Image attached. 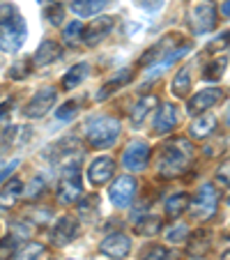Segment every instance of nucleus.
Here are the masks:
<instances>
[{"mask_svg":"<svg viewBox=\"0 0 230 260\" xmlns=\"http://www.w3.org/2000/svg\"><path fill=\"white\" fill-rule=\"evenodd\" d=\"M191 159H193V145L189 138H171L166 145H161L157 159L159 175L177 177L189 168Z\"/></svg>","mask_w":230,"mask_h":260,"instance_id":"obj_1","label":"nucleus"},{"mask_svg":"<svg viewBox=\"0 0 230 260\" xmlns=\"http://www.w3.org/2000/svg\"><path fill=\"white\" fill-rule=\"evenodd\" d=\"M120 132H122V124L118 118H111V115H102V118H94L88 122V141L92 147L97 150H106V147L115 145Z\"/></svg>","mask_w":230,"mask_h":260,"instance_id":"obj_2","label":"nucleus"},{"mask_svg":"<svg viewBox=\"0 0 230 260\" xmlns=\"http://www.w3.org/2000/svg\"><path fill=\"white\" fill-rule=\"evenodd\" d=\"M186 210L191 212L193 221H198V223L201 221L203 223L210 221L216 214V210H219V191H216L214 184H203L196 196L189 198V207Z\"/></svg>","mask_w":230,"mask_h":260,"instance_id":"obj_3","label":"nucleus"},{"mask_svg":"<svg viewBox=\"0 0 230 260\" xmlns=\"http://www.w3.org/2000/svg\"><path fill=\"white\" fill-rule=\"evenodd\" d=\"M138 193V180L134 175H120L111 182V187H108V201L111 205H115L118 210H124L134 203Z\"/></svg>","mask_w":230,"mask_h":260,"instance_id":"obj_4","label":"nucleus"},{"mask_svg":"<svg viewBox=\"0 0 230 260\" xmlns=\"http://www.w3.org/2000/svg\"><path fill=\"white\" fill-rule=\"evenodd\" d=\"M150 143L143 141V138H134V141L127 143L122 152V166L127 168L129 173H141L147 168V161H150Z\"/></svg>","mask_w":230,"mask_h":260,"instance_id":"obj_5","label":"nucleus"},{"mask_svg":"<svg viewBox=\"0 0 230 260\" xmlns=\"http://www.w3.org/2000/svg\"><path fill=\"white\" fill-rule=\"evenodd\" d=\"M28 40V25H25L23 16L14 19L12 23L0 25V51L5 53H16Z\"/></svg>","mask_w":230,"mask_h":260,"instance_id":"obj_6","label":"nucleus"},{"mask_svg":"<svg viewBox=\"0 0 230 260\" xmlns=\"http://www.w3.org/2000/svg\"><path fill=\"white\" fill-rule=\"evenodd\" d=\"M55 99H58V92H55L53 85H42L37 92L30 97V102L25 104L23 108V115L28 120H40L49 113L51 108H53Z\"/></svg>","mask_w":230,"mask_h":260,"instance_id":"obj_7","label":"nucleus"},{"mask_svg":"<svg viewBox=\"0 0 230 260\" xmlns=\"http://www.w3.org/2000/svg\"><path fill=\"white\" fill-rule=\"evenodd\" d=\"M189 21L196 35L212 32L216 28V7L212 5L210 0H198L189 12Z\"/></svg>","mask_w":230,"mask_h":260,"instance_id":"obj_8","label":"nucleus"},{"mask_svg":"<svg viewBox=\"0 0 230 260\" xmlns=\"http://www.w3.org/2000/svg\"><path fill=\"white\" fill-rule=\"evenodd\" d=\"M81 159H83V150L76 141L64 138L55 145L53 150V166H58L60 171H69V168H79Z\"/></svg>","mask_w":230,"mask_h":260,"instance_id":"obj_9","label":"nucleus"},{"mask_svg":"<svg viewBox=\"0 0 230 260\" xmlns=\"http://www.w3.org/2000/svg\"><path fill=\"white\" fill-rule=\"evenodd\" d=\"M221 97H223V92H221L219 88L198 90L196 94H191L189 104H186V111H189V115H203V113H207L212 106H216V104L221 102Z\"/></svg>","mask_w":230,"mask_h":260,"instance_id":"obj_10","label":"nucleus"},{"mask_svg":"<svg viewBox=\"0 0 230 260\" xmlns=\"http://www.w3.org/2000/svg\"><path fill=\"white\" fill-rule=\"evenodd\" d=\"M113 28H115V19L113 16H97V19H92L90 25H83V37L81 40L88 46H97L99 42L106 40L108 35L113 32Z\"/></svg>","mask_w":230,"mask_h":260,"instance_id":"obj_11","label":"nucleus"},{"mask_svg":"<svg viewBox=\"0 0 230 260\" xmlns=\"http://www.w3.org/2000/svg\"><path fill=\"white\" fill-rule=\"evenodd\" d=\"M81 193H83V187H81V173L79 168H69V171H62V177H60V187H58V198L62 203H74L79 201Z\"/></svg>","mask_w":230,"mask_h":260,"instance_id":"obj_12","label":"nucleus"},{"mask_svg":"<svg viewBox=\"0 0 230 260\" xmlns=\"http://www.w3.org/2000/svg\"><path fill=\"white\" fill-rule=\"evenodd\" d=\"M113 173H115V161L111 157H94L85 175H88V182L92 187H104L111 182Z\"/></svg>","mask_w":230,"mask_h":260,"instance_id":"obj_13","label":"nucleus"},{"mask_svg":"<svg viewBox=\"0 0 230 260\" xmlns=\"http://www.w3.org/2000/svg\"><path fill=\"white\" fill-rule=\"evenodd\" d=\"M99 251L115 260L127 258V255L132 253V240H129V235H124V233H111V235H106L104 242L99 244Z\"/></svg>","mask_w":230,"mask_h":260,"instance_id":"obj_14","label":"nucleus"},{"mask_svg":"<svg viewBox=\"0 0 230 260\" xmlns=\"http://www.w3.org/2000/svg\"><path fill=\"white\" fill-rule=\"evenodd\" d=\"M79 235V219H74L72 214H64L55 221L53 231H51V240L58 246H67L69 242L76 240Z\"/></svg>","mask_w":230,"mask_h":260,"instance_id":"obj_15","label":"nucleus"},{"mask_svg":"<svg viewBox=\"0 0 230 260\" xmlns=\"http://www.w3.org/2000/svg\"><path fill=\"white\" fill-rule=\"evenodd\" d=\"M23 180L16 175H12L10 180L3 182V187H0V210H10V207L16 205L21 196H23Z\"/></svg>","mask_w":230,"mask_h":260,"instance_id":"obj_16","label":"nucleus"},{"mask_svg":"<svg viewBox=\"0 0 230 260\" xmlns=\"http://www.w3.org/2000/svg\"><path fill=\"white\" fill-rule=\"evenodd\" d=\"M177 127V108L175 104H161L159 111L154 113V134L163 136V134H171Z\"/></svg>","mask_w":230,"mask_h":260,"instance_id":"obj_17","label":"nucleus"},{"mask_svg":"<svg viewBox=\"0 0 230 260\" xmlns=\"http://www.w3.org/2000/svg\"><path fill=\"white\" fill-rule=\"evenodd\" d=\"M60 55H62V46L55 40H44L37 46V51H35V55L30 60H32V67H46V64L60 60Z\"/></svg>","mask_w":230,"mask_h":260,"instance_id":"obj_18","label":"nucleus"},{"mask_svg":"<svg viewBox=\"0 0 230 260\" xmlns=\"http://www.w3.org/2000/svg\"><path fill=\"white\" fill-rule=\"evenodd\" d=\"M177 37L175 35H168V37H163V40H159L157 44L152 46V49H147L145 53H143V58H141V64H154V62H161L163 58H166L168 53H171L173 49H177Z\"/></svg>","mask_w":230,"mask_h":260,"instance_id":"obj_19","label":"nucleus"},{"mask_svg":"<svg viewBox=\"0 0 230 260\" xmlns=\"http://www.w3.org/2000/svg\"><path fill=\"white\" fill-rule=\"evenodd\" d=\"M132 79H134V72H132V69H120L118 74H113L111 79H108L106 83L99 88V92H97V97H94V99H97V102H106V99L111 97L113 92H118L120 88H124V85H127Z\"/></svg>","mask_w":230,"mask_h":260,"instance_id":"obj_20","label":"nucleus"},{"mask_svg":"<svg viewBox=\"0 0 230 260\" xmlns=\"http://www.w3.org/2000/svg\"><path fill=\"white\" fill-rule=\"evenodd\" d=\"M186 251H189V255H193V258H201V255L207 253V249H210V240H212V233L207 231V228H201V231H196L191 237H186Z\"/></svg>","mask_w":230,"mask_h":260,"instance_id":"obj_21","label":"nucleus"},{"mask_svg":"<svg viewBox=\"0 0 230 260\" xmlns=\"http://www.w3.org/2000/svg\"><path fill=\"white\" fill-rule=\"evenodd\" d=\"M108 3L111 0H72L69 10L76 16H81V19H88V16H97Z\"/></svg>","mask_w":230,"mask_h":260,"instance_id":"obj_22","label":"nucleus"},{"mask_svg":"<svg viewBox=\"0 0 230 260\" xmlns=\"http://www.w3.org/2000/svg\"><path fill=\"white\" fill-rule=\"evenodd\" d=\"M157 106V97L154 94H147V97H141L136 104H134L132 113H129V120H132L134 127H141L145 122L147 113H152V108Z\"/></svg>","mask_w":230,"mask_h":260,"instance_id":"obj_23","label":"nucleus"},{"mask_svg":"<svg viewBox=\"0 0 230 260\" xmlns=\"http://www.w3.org/2000/svg\"><path fill=\"white\" fill-rule=\"evenodd\" d=\"M90 76V64L88 62H76L74 67L67 69V74L62 76V88L64 90H74L79 88L85 79Z\"/></svg>","mask_w":230,"mask_h":260,"instance_id":"obj_24","label":"nucleus"},{"mask_svg":"<svg viewBox=\"0 0 230 260\" xmlns=\"http://www.w3.org/2000/svg\"><path fill=\"white\" fill-rule=\"evenodd\" d=\"M225 67H228V55H216V58H210V62L203 64V81H221L225 74Z\"/></svg>","mask_w":230,"mask_h":260,"instance_id":"obj_25","label":"nucleus"},{"mask_svg":"<svg viewBox=\"0 0 230 260\" xmlns=\"http://www.w3.org/2000/svg\"><path fill=\"white\" fill-rule=\"evenodd\" d=\"M216 132V118L210 113H203V118L193 120L191 124V136L193 138H210Z\"/></svg>","mask_w":230,"mask_h":260,"instance_id":"obj_26","label":"nucleus"},{"mask_svg":"<svg viewBox=\"0 0 230 260\" xmlns=\"http://www.w3.org/2000/svg\"><path fill=\"white\" fill-rule=\"evenodd\" d=\"M186 207H189V196H186V193H173V196L166 198V203H163V212H166V216H171V219H177Z\"/></svg>","mask_w":230,"mask_h":260,"instance_id":"obj_27","label":"nucleus"},{"mask_svg":"<svg viewBox=\"0 0 230 260\" xmlns=\"http://www.w3.org/2000/svg\"><path fill=\"white\" fill-rule=\"evenodd\" d=\"M161 231H163V223H161V219L154 216V214L143 216V219L136 223V233L138 235H143V237H154V235H159Z\"/></svg>","mask_w":230,"mask_h":260,"instance_id":"obj_28","label":"nucleus"},{"mask_svg":"<svg viewBox=\"0 0 230 260\" xmlns=\"http://www.w3.org/2000/svg\"><path fill=\"white\" fill-rule=\"evenodd\" d=\"M189 90H191V72H189V67H182L180 72L175 74V79H173L171 92L182 99L184 94H189Z\"/></svg>","mask_w":230,"mask_h":260,"instance_id":"obj_29","label":"nucleus"},{"mask_svg":"<svg viewBox=\"0 0 230 260\" xmlns=\"http://www.w3.org/2000/svg\"><path fill=\"white\" fill-rule=\"evenodd\" d=\"M141 260H177V253L171 249H166V246L152 244L141 253Z\"/></svg>","mask_w":230,"mask_h":260,"instance_id":"obj_30","label":"nucleus"},{"mask_svg":"<svg viewBox=\"0 0 230 260\" xmlns=\"http://www.w3.org/2000/svg\"><path fill=\"white\" fill-rule=\"evenodd\" d=\"M30 72H32V60H30V58H19L10 67V79L23 81V79H28V76H30Z\"/></svg>","mask_w":230,"mask_h":260,"instance_id":"obj_31","label":"nucleus"},{"mask_svg":"<svg viewBox=\"0 0 230 260\" xmlns=\"http://www.w3.org/2000/svg\"><path fill=\"white\" fill-rule=\"evenodd\" d=\"M44 244L42 242H32V244H28L25 249H21V251H16V255H14V260H40L42 255H44Z\"/></svg>","mask_w":230,"mask_h":260,"instance_id":"obj_32","label":"nucleus"},{"mask_svg":"<svg viewBox=\"0 0 230 260\" xmlns=\"http://www.w3.org/2000/svg\"><path fill=\"white\" fill-rule=\"evenodd\" d=\"M189 237V226L186 223H173L171 228H166V242L171 244H182Z\"/></svg>","mask_w":230,"mask_h":260,"instance_id":"obj_33","label":"nucleus"},{"mask_svg":"<svg viewBox=\"0 0 230 260\" xmlns=\"http://www.w3.org/2000/svg\"><path fill=\"white\" fill-rule=\"evenodd\" d=\"M44 19L49 21L51 25H62L64 21V7L60 3H51V5L44 7Z\"/></svg>","mask_w":230,"mask_h":260,"instance_id":"obj_34","label":"nucleus"},{"mask_svg":"<svg viewBox=\"0 0 230 260\" xmlns=\"http://www.w3.org/2000/svg\"><path fill=\"white\" fill-rule=\"evenodd\" d=\"M81 37H83V23H81V21H72L69 25H64L62 40L67 42V44H74V42H79Z\"/></svg>","mask_w":230,"mask_h":260,"instance_id":"obj_35","label":"nucleus"},{"mask_svg":"<svg viewBox=\"0 0 230 260\" xmlns=\"http://www.w3.org/2000/svg\"><path fill=\"white\" fill-rule=\"evenodd\" d=\"M21 12L16 10L14 3H0V25L12 23L14 19H19Z\"/></svg>","mask_w":230,"mask_h":260,"instance_id":"obj_36","label":"nucleus"},{"mask_svg":"<svg viewBox=\"0 0 230 260\" xmlns=\"http://www.w3.org/2000/svg\"><path fill=\"white\" fill-rule=\"evenodd\" d=\"M16 251H19V242L14 237H5L0 242V260H14Z\"/></svg>","mask_w":230,"mask_h":260,"instance_id":"obj_37","label":"nucleus"},{"mask_svg":"<svg viewBox=\"0 0 230 260\" xmlns=\"http://www.w3.org/2000/svg\"><path fill=\"white\" fill-rule=\"evenodd\" d=\"M97 210H99L97 198H92V196L85 198V201L79 205V214L83 221H92V216H97Z\"/></svg>","mask_w":230,"mask_h":260,"instance_id":"obj_38","label":"nucleus"},{"mask_svg":"<svg viewBox=\"0 0 230 260\" xmlns=\"http://www.w3.org/2000/svg\"><path fill=\"white\" fill-rule=\"evenodd\" d=\"M76 111H79V104H76V102H67V104H62L60 108H55V118L62 120V122H67V120H74Z\"/></svg>","mask_w":230,"mask_h":260,"instance_id":"obj_39","label":"nucleus"},{"mask_svg":"<svg viewBox=\"0 0 230 260\" xmlns=\"http://www.w3.org/2000/svg\"><path fill=\"white\" fill-rule=\"evenodd\" d=\"M132 3L136 7H141V10H145V12H159L166 0H132Z\"/></svg>","mask_w":230,"mask_h":260,"instance_id":"obj_40","label":"nucleus"},{"mask_svg":"<svg viewBox=\"0 0 230 260\" xmlns=\"http://www.w3.org/2000/svg\"><path fill=\"white\" fill-rule=\"evenodd\" d=\"M19 159H12V161L10 164H5V166H3V168H0V184H3V182H5L7 180V177H10L12 175V173H14V168L16 166H19Z\"/></svg>","mask_w":230,"mask_h":260,"instance_id":"obj_41","label":"nucleus"},{"mask_svg":"<svg viewBox=\"0 0 230 260\" xmlns=\"http://www.w3.org/2000/svg\"><path fill=\"white\" fill-rule=\"evenodd\" d=\"M12 108V99H7V102H3L0 104V118H5L7 115V111H10Z\"/></svg>","mask_w":230,"mask_h":260,"instance_id":"obj_42","label":"nucleus"},{"mask_svg":"<svg viewBox=\"0 0 230 260\" xmlns=\"http://www.w3.org/2000/svg\"><path fill=\"white\" fill-rule=\"evenodd\" d=\"M37 3H46V0H37Z\"/></svg>","mask_w":230,"mask_h":260,"instance_id":"obj_43","label":"nucleus"}]
</instances>
